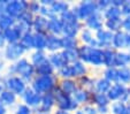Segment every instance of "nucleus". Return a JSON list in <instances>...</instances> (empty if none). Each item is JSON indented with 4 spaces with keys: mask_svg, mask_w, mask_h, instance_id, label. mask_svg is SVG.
<instances>
[{
    "mask_svg": "<svg viewBox=\"0 0 130 114\" xmlns=\"http://www.w3.org/2000/svg\"><path fill=\"white\" fill-rule=\"evenodd\" d=\"M9 75H17L27 83H31L36 77V67L25 58L13 62L7 68Z\"/></svg>",
    "mask_w": 130,
    "mask_h": 114,
    "instance_id": "1",
    "label": "nucleus"
},
{
    "mask_svg": "<svg viewBox=\"0 0 130 114\" xmlns=\"http://www.w3.org/2000/svg\"><path fill=\"white\" fill-rule=\"evenodd\" d=\"M79 60L85 64H91L93 67L104 66V50L94 48L89 45H83L78 47Z\"/></svg>",
    "mask_w": 130,
    "mask_h": 114,
    "instance_id": "2",
    "label": "nucleus"
},
{
    "mask_svg": "<svg viewBox=\"0 0 130 114\" xmlns=\"http://www.w3.org/2000/svg\"><path fill=\"white\" fill-rule=\"evenodd\" d=\"M58 84H59V78L57 75H48V76H36L30 87L37 93L45 94L48 92H53Z\"/></svg>",
    "mask_w": 130,
    "mask_h": 114,
    "instance_id": "3",
    "label": "nucleus"
},
{
    "mask_svg": "<svg viewBox=\"0 0 130 114\" xmlns=\"http://www.w3.org/2000/svg\"><path fill=\"white\" fill-rule=\"evenodd\" d=\"M0 84L3 85L5 89L12 91L13 93H15L16 96H21L25 92V90L28 89V83L24 82L20 76L17 75H1L0 76Z\"/></svg>",
    "mask_w": 130,
    "mask_h": 114,
    "instance_id": "4",
    "label": "nucleus"
},
{
    "mask_svg": "<svg viewBox=\"0 0 130 114\" xmlns=\"http://www.w3.org/2000/svg\"><path fill=\"white\" fill-rule=\"evenodd\" d=\"M53 94L55 98V106L58 109H64V111H69V112H76L79 108V105L74 100L73 96H69L67 93L60 90L59 85L53 90Z\"/></svg>",
    "mask_w": 130,
    "mask_h": 114,
    "instance_id": "5",
    "label": "nucleus"
},
{
    "mask_svg": "<svg viewBox=\"0 0 130 114\" xmlns=\"http://www.w3.org/2000/svg\"><path fill=\"white\" fill-rule=\"evenodd\" d=\"M73 10L81 22L82 21L84 22L90 16H92V15H94L96 13L99 12L98 6H97V1H90V0H88V1H81L76 6H74Z\"/></svg>",
    "mask_w": 130,
    "mask_h": 114,
    "instance_id": "6",
    "label": "nucleus"
},
{
    "mask_svg": "<svg viewBox=\"0 0 130 114\" xmlns=\"http://www.w3.org/2000/svg\"><path fill=\"white\" fill-rule=\"evenodd\" d=\"M107 97L109 102H122L125 104H129L130 96H129V87L122 84V83H114L112 84L109 91L107 92Z\"/></svg>",
    "mask_w": 130,
    "mask_h": 114,
    "instance_id": "7",
    "label": "nucleus"
},
{
    "mask_svg": "<svg viewBox=\"0 0 130 114\" xmlns=\"http://www.w3.org/2000/svg\"><path fill=\"white\" fill-rule=\"evenodd\" d=\"M28 8H29V1H25V0H13V1H8L7 3L6 14H8L15 20H17L23 13L28 12Z\"/></svg>",
    "mask_w": 130,
    "mask_h": 114,
    "instance_id": "8",
    "label": "nucleus"
},
{
    "mask_svg": "<svg viewBox=\"0 0 130 114\" xmlns=\"http://www.w3.org/2000/svg\"><path fill=\"white\" fill-rule=\"evenodd\" d=\"M27 51L21 46L20 43H14V44H7L5 46V48L3 50V57L5 58V60L8 61L15 62L17 60L22 59L23 54Z\"/></svg>",
    "mask_w": 130,
    "mask_h": 114,
    "instance_id": "9",
    "label": "nucleus"
},
{
    "mask_svg": "<svg viewBox=\"0 0 130 114\" xmlns=\"http://www.w3.org/2000/svg\"><path fill=\"white\" fill-rule=\"evenodd\" d=\"M54 106H55V98L53 92L45 93L43 94L40 105L34 109V114H51Z\"/></svg>",
    "mask_w": 130,
    "mask_h": 114,
    "instance_id": "10",
    "label": "nucleus"
},
{
    "mask_svg": "<svg viewBox=\"0 0 130 114\" xmlns=\"http://www.w3.org/2000/svg\"><path fill=\"white\" fill-rule=\"evenodd\" d=\"M35 15L28 10V12L23 13L20 18L16 20V24L15 27L20 30L22 34H27V32L32 31V24H34Z\"/></svg>",
    "mask_w": 130,
    "mask_h": 114,
    "instance_id": "11",
    "label": "nucleus"
},
{
    "mask_svg": "<svg viewBox=\"0 0 130 114\" xmlns=\"http://www.w3.org/2000/svg\"><path fill=\"white\" fill-rule=\"evenodd\" d=\"M22 99L24 102L25 105L30 106L32 109L37 108L40 105L43 99V94L37 93L31 87H28V89L25 90V92L22 94Z\"/></svg>",
    "mask_w": 130,
    "mask_h": 114,
    "instance_id": "12",
    "label": "nucleus"
},
{
    "mask_svg": "<svg viewBox=\"0 0 130 114\" xmlns=\"http://www.w3.org/2000/svg\"><path fill=\"white\" fill-rule=\"evenodd\" d=\"M94 37L98 40L99 48L106 50V48H110L112 47V43H113V37H114L113 32L108 31L106 29H103V30L97 31L94 34Z\"/></svg>",
    "mask_w": 130,
    "mask_h": 114,
    "instance_id": "13",
    "label": "nucleus"
},
{
    "mask_svg": "<svg viewBox=\"0 0 130 114\" xmlns=\"http://www.w3.org/2000/svg\"><path fill=\"white\" fill-rule=\"evenodd\" d=\"M103 14L100 12L96 13L94 15L90 16L88 20L84 21V25L86 27V29L91 30V31H99V30H103L104 29V22L105 21L103 20Z\"/></svg>",
    "mask_w": 130,
    "mask_h": 114,
    "instance_id": "14",
    "label": "nucleus"
},
{
    "mask_svg": "<svg viewBox=\"0 0 130 114\" xmlns=\"http://www.w3.org/2000/svg\"><path fill=\"white\" fill-rule=\"evenodd\" d=\"M63 50V45H62V36H54L51 34H47L46 39V51L50 53L60 52Z\"/></svg>",
    "mask_w": 130,
    "mask_h": 114,
    "instance_id": "15",
    "label": "nucleus"
},
{
    "mask_svg": "<svg viewBox=\"0 0 130 114\" xmlns=\"http://www.w3.org/2000/svg\"><path fill=\"white\" fill-rule=\"evenodd\" d=\"M128 37H129V34H127L123 30L115 32L113 37V43H112V48H114L115 51L128 48Z\"/></svg>",
    "mask_w": 130,
    "mask_h": 114,
    "instance_id": "16",
    "label": "nucleus"
},
{
    "mask_svg": "<svg viewBox=\"0 0 130 114\" xmlns=\"http://www.w3.org/2000/svg\"><path fill=\"white\" fill-rule=\"evenodd\" d=\"M74 100L79 105V106H83V105H88L91 104V98H92V92L88 91L86 89H83V88H77V90L74 92L73 94Z\"/></svg>",
    "mask_w": 130,
    "mask_h": 114,
    "instance_id": "17",
    "label": "nucleus"
},
{
    "mask_svg": "<svg viewBox=\"0 0 130 114\" xmlns=\"http://www.w3.org/2000/svg\"><path fill=\"white\" fill-rule=\"evenodd\" d=\"M32 31L38 34H48V19L42 15H36L32 24Z\"/></svg>",
    "mask_w": 130,
    "mask_h": 114,
    "instance_id": "18",
    "label": "nucleus"
},
{
    "mask_svg": "<svg viewBox=\"0 0 130 114\" xmlns=\"http://www.w3.org/2000/svg\"><path fill=\"white\" fill-rule=\"evenodd\" d=\"M59 88L63 93H67L69 96H73L74 92L77 90L78 85H77L76 79L74 78H67V79H60L59 81Z\"/></svg>",
    "mask_w": 130,
    "mask_h": 114,
    "instance_id": "19",
    "label": "nucleus"
},
{
    "mask_svg": "<svg viewBox=\"0 0 130 114\" xmlns=\"http://www.w3.org/2000/svg\"><path fill=\"white\" fill-rule=\"evenodd\" d=\"M62 30H63V23L59 16L48 20V34L54 36H62Z\"/></svg>",
    "mask_w": 130,
    "mask_h": 114,
    "instance_id": "20",
    "label": "nucleus"
},
{
    "mask_svg": "<svg viewBox=\"0 0 130 114\" xmlns=\"http://www.w3.org/2000/svg\"><path fill=\"white\" fill-rule=\"evenodd\" d=\"M22 32L17 29L16 27H13L10 29L4 31V37L7 44H14V43H19L22 37Z\"/></svg>",
    "mask_w": 130,
    "mask_h": 114,
    "instance_id": "21",
    "label": "nucleus"
},
{
    "mask_svg": "<svg viewBox=\"0 0 130 114\" xmlns=\"http://www.w3.org/2000/svg\"><path fill=\"white\" fill-rule=\"evenodd\" d=\"M16 100H17V96L7 89H4V91L0 94V104L6 107H10L13 105H15Z\"/></svg>",
    "mask_w": 130,
    "mask_h": 114,
    "instance_id": "22",
    "label": "nucleus"
},
{
    "mask_svg": "<svg viewBox=\"0 0 130 114\" xmlns=\"http://www.w3.org/2000/svg\"><path fill=\"white\" fill-rule=\"evenodd\" d=\"M47 60H48L50 63L55 68V70H59L60 68L67 66V63L63 60V57H62V54H61V51H60V52H55V53H50V54L47 55Z\"/></svg>",
    "mask_w": 130,
    "mask_h": 114,
    "instance_id": "23",
    "label": "nucleus"
},
{
    "mask_svg": "<svg viewBox=\"0 0 130 114\" xmlns=\"http://www.w3.org/2000/svg\"><path fill=\"white\" fill-rule=\"evenodd\" d=\"M71 68H73V74H74V79L81 78L83 76H86L88 75V66H86L84 62H82L81 60L76 61L75 63L71 64Z\"/></svg>",
    "mask_w": 130,
    "mask_h": 114,
    "instance_id": "24",
    "label": "nucleus"
},
{
    "mask_svg": "<svg viewBox=\"0 0 130 114\" xmlns=\"http://www.w3.org/2000/svg\"><path fill=\"white\" fill-rule=\"evenodd\" d=\"M110 102L108 99L107 93H99V92H92L91 98V105H94L96 107L101 106H109Z\"/></svg>",
    "mask_w": 130,
    "mask_h": 114,
    "instance_id": "25",
    "label": "nucleus"
},
{
    "mask_svg": "<svg viewBox=\"0 0 130 114\" xmlns=\"http://www.w3.org/2000/svg\"><path fill=\"white\" fill-rule=\"evenodd\" d=\"M19 43L25 51H30L32 48H35V32L30 31L27 32V34H23Z\"/></svg>",
    "mask_w": 130,
    "mask_h": 114,
    "instance_id": "26",
    "label": "nucleus"
},
{
    "mask_svg": "<svg viewBox=\"0 0 130 114\" xmlns=\"http://www.w3.org/2000/svg\"><path fill=\"white\" fill-rule=\"evenodd\" d=\"M55 74V68L50 63L48 60L36 67V76H48Z\"/></svg>",
    "mask_w": 130,
    "mask_h": 114,
    "instance_id": "27",
    "label": "nucleus"
},
{
    "mask_svg": "<svg viewBox=\"0 0 130 114\" xmlns=\"http://www.w3.org/2000/svg\"><path fill=\"white\" fill-rule=\"evenodd\" d=\"M116 53L114 48H106L104 50V66L106 68H112L115 67V59H116Z\"/></svg>",
    "mask_w": 130,
    "mask_h": 114,
    "instance_id": "28",
    "label": "nucleus"
},
{
    "mask_svg": "<svg viewBox=\"0 0 130 114\" xmlns=\"http://www.w3.org/2000/svg\"><path fill=\"white\" fill-rule=\"evenodd\" d=\"M96 81L97 79L92 78L91 76L86 75V76H83L81 78H77L76 82L77 85L79 88H83V89H86L88 91L90 92H94V84H96Z\"/></svg>",
    "mask_w": 130,
    "mask_h": 114,
    "instance_id": "29",
    "label": "nucleus"
},
{
    "mask_svg": "<svg viewBox=\"0 0 130 114\" xmlns=\"http://www.w3.org/2000/svg\"><path fill=\"white\" fill-rule=\"evenodd\" d=\"M130 66V52H123V51H118L115 59V67L116 68H123Z\"/></svg>",
    "mask_w": 130,
    "mask_h": 114,
    "instance_id": "30",
    "label": "nucleus"
},
{
    "mask_svg": "<svg viewBox=\"0 0 130 114\" xmlns=\"http://www.w3.org/2000/svg\"><path fill=\"white\" fill-rule=\"evenodd\" d=\"M109 109L112 114H130V104L115 102L109 105Z\"/></svg>",
    "mask_w": 130,
    "mask_h": 114,
    "instance_id": "31",
    "label": "nucleus"
},
{
    "mask_svg": "<svg viewBox=\"0 0 130 114\" xmlns=\"http://www.w3.org/2000/svg\"><path fill=\"white\" fill-rule=\"evenodd\" d=\"M61 54L67 64H73L79 60L78 48H75V50H62Z\"/></svg>",
    "mask_w": 130,
    "mask_h": 114,
    "instance_id": "32",
    "label": "nucleus"
},
{
    "mask_svg": "<svg viewBox=\"0 0 130 114\" xmlns=\"http://www.w3.org/2000/svg\"><path fill=\"white\" fill-rule=\"evenodd\" d=\"M15 24H16V20L9 16L8 14L5 13V14L0 15V31H6V30L15 27Z\"/></svg>",
    "mask_w": 130,
    "mask_h": 114,
    "instance_id": "33",
    "label": "nucleus"
},
{
    "mask_svg": "<svg viewBox=\"0 0 130 114\" xmlns=\"http://www.w3.org/2000/svg\"><path fill=\"white\" fill-rule=\"evenodd\" d=\"M104 27L106 30L113 32H119L122 30V19H114V20H105L104 22Z\"/></svg>",
    "mask_w": 130,
    "mask_h": 114,
    "instance_id": "34",
    "label": "nucleus"
},
{
    "mask_svg": "<svg viewBox=\"0 0 130 114\" xmlns=\"http://www.w3.org/2000/svg\"><path fill=\"white\" fill-rule=\"evenodd\" d=\"M103 14L104 20H114V19H122V12H121V8L114 7V6L110 5L107 9L105 10Z\"/></svg>",
    "mask_w": 130,
    "mask_h": 114,
    "instance_id": "35",
    "label": "nucleus"
},
{
    "mask_svg": "<svg viewBox=\"0 0 130 114\" xmlns=\"http://www.w3.org/2000/svg\"><path fill=\"white\" fill-rule=\"evenodd\" d=\"M112 83L105 78V77H100L96 81L94 84V92H99V93H107L109 91Z\"/></svg>",
    "mask_w": 130,
    "mask_h": 114,
    "instance_id": "36",
    "label": "nucleus"
},
{
    "mask_svg": "<svg viewBox=\"0 0 130 114\" xmlns=\"http://www.w3.org/2000/svg\"><path fill=\"white\" fill-rule=\"evenodd\" d=\"M46 39H47V34L35 32V50L46 51Z\"/></svg>",
    "mask_w": 130,
    "mask_h": 114,
    "instance_id": "37",
    "label": "nucleus"
},
{
    "mask_svg": "<svg viewBox=\"0 0 130 114\" xmlns=\"http://www.w3.org/2000/svg\"><path fill=\"white\" fill-rule=\"evenodd\" d=\"M59 18L61 19V21H62L63 24H76V23L81 22V21L78 20V18L76 16V14L74 13L73 9L67 10L66 13H63V14L60 15Z\"/></svg>",
    "mask_w": 130,
    "mask_h": 114,
    "instance_id": "38",
    "label": "nucleus"
},
{
    "mask_svg": "<svg viewBox=\"0 0 130 114\" xmlns=\"http://www.w3.org/2000/svg\"><path fill=\"white\" fill-rule=\"evenodd\" d=\"M51 9L57 16H60L61 14L70 9V6L66 1H54V4L51 6Z\"/></svg>",
    "mask_w": 130,
    "mask_h": 114,
    "instance_id": "39",
    "label": "nucleus"
},
{
    "mask_svg": "<svg viewBox=\"0 0 130 114\" xmlns=\"http://www.w3.org/2000/svg\"><path fill=\"white\" fill-rule=\"evenodd\" d=\"M46 60H47V54L45 53V51H36L35 50V52L32 53L31 57H30V62L34 64L35 67L42 64L43 62H45Z\"/></svg>",
    "mask_w": 130,
    "mask_h": 114,
    "instance_id": "40",
    "label": "nucleus"
},
{
    "mask_svg": "<svg viewBox=\"0 0 130 114\" xmlns=\"http://www.w3.org/2000/svg\"><path fill=\"white\" fill-rule=\"evenodd\" d=\"M107 81H109L110 83H118L119 82V68L112 67V68H106L104 70V76Z\"/></svg>",
    "mask_w": 130,
    "mask_h": 114,
    "instance_id": "41",
    "label": "nucleus"
},
{
    "mask_svg": "<svg viewBox=\"0 0 130 114\" xmlns=\"http://www.w3.org/2000/svg\"><path fill=\"white\" fill-rule=\"evenodd\" d=\"M62 45H63V50H75L81 46L78 38L63 37V36H62Z\"/></svg>",
    "mask_w": 130,
    "mask_h": 114,
    "instance_id": "42",
    "label": "nucleus"
},
{
    "mask_svg": "<svg viewBox=\"0 0 130 114\" xmlns=\"http://www.w3.org/2000/svg\"><path fill=\"white\" fill-rule=\"evenodd\" d=\"M94 36H93V31H91L89 29H83L79 34V42L83 43V45H90L91 43L93 42L94 39Z\"/></svg>",
    "mask_w": 130,
    "mask_h": 114,
    "instance_id": "43",
    "label": "nucleus"
},
{
    "mask_svg": "<svg viewBox=\"0 0 130 114\" xmlns=\"http://www.w3.org/2000/svg\"><path fill=\"white\" fill-rule=\"evenodd\" d=\"M119 83L127 85L130 84V66L119 68Z\"/></svg>",
    "mask_w": 130,
    "mask_h": 114,
    "instance_id": "44",
    "label": "nucleus"
},
{
    "mask_svg": "<svg viewBox=\"0 0 130 114\" xmlns=\"http://www.w3.org/2000/svg\"><path fill=\"white\" fill-rule=\"evenodd\" d=\"M57 76L58 78L61 79H67V78H74V74H73V68L71 64H67L64 67L60 68L59 70H57Z\"/></svg>",
    "mask_w": 130,
    "mask_h": 114,
    "instance_id": "45",
    "label": "nucleus"
},
{
    "mask_svg": "<svg viewBox=\"0 0 130 114\" xmlns=\"http://www.w3.org/2000/svg\"><path fill=\"white\" fill-rule=\"evenodd\" d=\"M14 114H34V109L25 104H17Z\"/></svg>",
    "mask_w": 130,
    "mask_h": 114,
    "instance_id": "46",
    "label": "nucleus"
},
{
    "mask_svg": "<svg viewBox=\"0 0 130 114\" xmlns=\"http://www.w3.org/2000/svg\"><path fill=\"white\" fill-rule=\"evenodd\" d=\"M40 8H42V5H40L39 1H30L28 10H29L31 14H34L35 16H36V15H39Z\"/></svg>",
    "mask_w": 130,
    "mask_h": 114,
    "instance_id": "47",
    "label": "nucleus"
},
{
    "mask_svg": "<svg viewBox=\"0 0 130 114\" xmlns=\"http://www.w3.org/2000/svg\"><path fill=\"white\" fill-rule=\"evenodd\" d=\"M81 108L83 109L85 114H99L98 109H97V107L94 105H91V104L83 105V106H81Z\"/></svg>",
    "mask_w": 130,
    "mask_h": 114,
    "instance_id": "48",
    "label": "nucleus"
},
{
    "mask_svg": "<svg viewBox=\"0 0 130 114\" xmlns=\"http://www.w3.org/2000/svg\"><path fill=\"white\" fill-rule=\"evenodd\" d=\"M97 6H98L99 12L104 13L110 6V1L109 0H99V1H97Z\"/></svg>",
    "mask_w": 130,
    "mask_h": 114,
    "instance_id": "49",
    "label": "nucleus"
},
{
    "mask_svg": "<svg viewBox=\"0 0 130 114\" xmlns=\"http://www.w3.org/2000/svg\"><path fill=\"white\" fill-rule=\"evenodd\" d=\"M122 30L127 34H130V15L122 19Z\"/></svg>",
    "mask_w": 130,
    "mask_h": 114,
    "instance_id": "50",
    "label": "nucleus"
},
{
    "mask_svg": "<svg viewBox=\"0 0 130 114\" xmlns=\"http://www.w3.org/2000/svg\"><path fill=\"white\" fill-rule=\"evenodd\" d=\"M121 12H122V16H129L130 15V0L124 1L123 6L121 7Z\"/></svg>",
    "mask_w": 130,
    "mask_h": 114,
    "instance_id": "51",
    "label": "nucleus"
},
{
    "mask_svg": "<svg viewBox=\"0 0 130 114\" xmlns=\"http://www.w3.org/2000/svg\"><path fill=\"white\" fill-rule=\"evenodd\" d=\"M7 0H0V15L6 13V6H7Z\"/></svg>",
    "mask_w": 130,
    "mask_h": 114,
    "instance_id": "52",
    "label": "nucleus"
},
{
    "mask_svg": "<svg viewBox=\"0 0 130 114\" xmlns=\"http://www.w3.org/2000/svg\"><path fill=\"white\" fill-rule=\"evenodd\" d=\"M99 114H108L110 112L109 106H101V107H97Z\"/></svg>",
    "mask_w": 130,
    "mask_h": 114,
    "instance_id": "53",
    "label": "nucleus"
},
{
    "mask_svg": "<svg viewBox=\"0 0 130 114\" xmlns=\"http://www.w3.org/2000/svg\"><path fill=\"white\" fill-rule=\"evenodd\" d=\"M6 45H7V43H6L5 37H4V32L0 31V50H4Z\"/></svg>",
    "mask_w": 130,
    "mask_h": 114,
    "instance_id": "54",
    "label": "nucleus"
},
{
    "mask_svg": "<svg viewBox=\"0 0 130 114\" xmlns=\"http://www.w3.org/2000/svg\"><path fill=\"white\" fill-rule=\"evenodd\" d=\"M124 4V0H113L110 1V5L114 6V7H118V8H121Z\"/></svg>",
    "mask_w": 130,
    "mask_h": 114,
    "instance_id": "55",
    "label": "nucleus"
},
{
    "mask_svg": "<svg viewBox=\"0 0 130 114\" xmlns=\"http://www.w3.org/2000/svg\"><path fill=\"white\" fill-rule=\"evenodd\" d=\"M53 114H74L73 112H69V111H64V109H58L55 112H53Z\"/></svg>",
    "mask_w": 130,
    "mask_h": 114,
    "instance_id": "56",
    "label": "nucleus"
},
{
    "mask_svg": "<svg viewBox=\"0 0 130 114\" xmlns=\"http://www.w3.org/2000/svg\"><path fill=\"white\" fill-rule=\"evenodd\" d=\"M0 114H7V107L0 104Z\"/></svg>",
    "mask_w": 130,
    "mask_h": 114,
    "instance_id": "57",
    "label": "nucleus"
},
{
    "mask_svg": "<svg viewBox=\"0 0 130 114\" xmlns=\"http://www.w3.org/2000/svg\"><path fill=\"white\" fill-rule=\"evenodd\" d=\"M74 114H85V113H84V111H83V109L81 108V107H79V108L77 109V111L75 112V113H74Z\"/></svg>",
    "mask_w": 130,
    "mask_h": 114,
    "instance_id": "58",
    "label": "nucleus"
},
{
    "mask_svg": "<svg viewBox=\"0 0 130 114\" xmlns=\"http://www.w3.org/2000/svg\"><path fill=\"white\" fill-rule=\"evenodd\" d=\"M4 68H5V62H4L3 60H0V72H1Z\"/></svg>",
    "mask_w": 130,
    "mask_h": 114,
    "instance_id": "59",
    "label": "nucleus"
},
{
    "mask_svg": "<svg viewBox=\"0 0 130 114\" xmlns=\"http://www.w3.org/2000/svg\"><path fill=\"white\" fill-rule=\"evenodd\" d=\"M128 48H130V34H129V37H128Z\"/></svg>",
    "mask_w": 130,
    "mask_h": 114,
    "instance_id": "60",
    "label": "nucleus"
},
{
    "mask_svg": "<svg viewBox=\"0 0 130 114\" xmlns=\"http://www.w3.org/2000/svg\"><path fill=\"white\" fill-rule=\"evenodd\" d=\"M4 89H5V88H4V87H3V85L0 84V94H1V92H3V91H4Z\"/></svg>",
    "mask_w": 130,
    "mask_h": 114,
    "instance_id": "61",
    "label": "nucleus"
},
{
    "mask_svg": "<svg viewBox=\"0 0 130 114\" xmlns=\"http://www.w3.org/2000/svg\"><path fill=\"white\" fill-rule=\"evenodd\" d=\"M129 96H130V87H129Z\"/></svg>",
    "mask_w": 130,
    "mask_h": 114,
    "instance_id": "62",
    "label": "nucleus"
}]
</instances>
